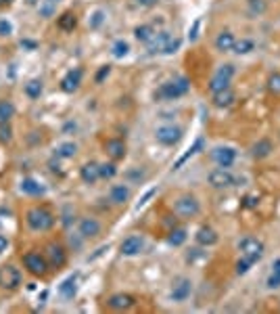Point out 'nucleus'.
Here are the masks:
<instances>
[{
    "label": "nucleus",
    "mask_w": 280,
    "mask_h": 314,
    "mask_svg": "<svg viewBox=\"0 0 280 314\" xmlns=\"http://www.w3.org/2000/svg\"><path fill=\"white\" fill-rule=\"evenodd\" d=\"M203 147H205V141H203V138H197V141H195V145H192V147L188 149V153H184V155L180 157V160L176 162V166H173V170H180V168H182V166H184V164L190 160V157H195V155H197V153H199Z\"/></svg>",
    "instance_id": "nucleus-29"
},
{
    "label": "nucleus",
    "mask_w": 280,
    "mask_h": 314,
    "mask_svg": "<svg viewBox=\"0 0 280 314\" xmlns=\"http://www.w3.org/2000/svg\"><path fill=\"white\" fill-rule=\"evenodd\" d=\"M100 166V178L102 180H111L117 176V166L115 162H104V164H98Z\"/></svg>",
    "instance_id": "nucleus-36"
},
{
    "label": "nucleus",
    "mask_w": 280,
    "mask_h": 314,
    "mask_svg": "<svg viewBox=\"0 0 280 314\" xmlns=\"http://www.w3.org/2000/svg\"><path fill=\"white\" fill-rule=\"evenodd\" d=\"M230 82H232V80H226V78H220V76L214 74V78L209 80V84H207V88H209V92H212V95H216V92H220V90L230 88Z\"/></svg>",
    "instance_id": "nucleus-31"
},
{
    "label": "nucleus",
    "mask_w": 280,
    "mask_h": 314,
    "mask_svg": "<svg viewBox=\"0 0 280 314\" xmlns=\"http://www.w3.org/2000/svg\"><path fill=\"white\" fill-rule=\"evenodd\" d=\"M7 247H9V239L5 235H0V254H3Z\"/></svg>",
    "instance_id": "nucleus-53"
},
{
    "label": "nucleus",
    "mask_w": 280,
    "mask_h": 314,
    "mask_svg": "<svg viewBox=\"0 0 280 314\" xmlns=\"http://www.w3.org/2000/svg\"><path fill=\"white\" fill-rule=\"evenodd\" d=\"M48 3H55V5H57V3H59V0H48Z\"/></svg>",
    "instance_id": "nucleus-57"
},
{
    "label": "nucleus",
    "mask_w": 280,
    "mask_h": 314,
    "mask_svg": "<svg viewBox=\"0 0 280 314\" xmlns=\"http://www.w3.org/2000/svg\"><path fill=\"white\" fill-rule=\"evenodd\" d=\"M104 151L111 157V162H119L126 157V143L121 141V138H109V141L104 143Z\"/></svg>",
    "instance_id": "nucleus-17"
},
{
    "label": "nucleus",
    "mask_w": 280,
    "mask_h": 314,
    "mask_svg": "<svg viewBox=\"0 0 280 314\" xmlns=\"http://www.w3.org/2000/svg\"><path fill=\"white\" fill-rule=\"evenodd\" d=\"M159 0H138V5L140 7H153V5H157Z\"/></svg>",
    "instance_id": "nucleus-54"
},
{
    "label": "nucleus",
    "mask_w": 280,
    "mask_h": 314,
    "mask_svg": "<svg viewBox=\"0 0 280 314\" xmlns=\"http://www.w3.org/2000/svg\"><path fill=\"white\" fill-rule=\"evenodd\" d=\"M173 214L180 218H197L201 214V203L197 201V197L192 195H180L176 201H173Z\"/></svg>",
    "instance_id": "nucleus-3"
},
{
    "label": "nucleus",
    "mask_w": 280,
    "mask_h": 314,
    "mask_svg": "<svg viewBox=\"0 0 280 314\" xmlns=\"http://www.w3.org/2000/svg\"><path fill=\"white\" fill-rule=\"evenodd\" d=\"M11 141H13L11 124H0V143H11Z\"/></svg>",
    "instance_id": "nucleus-43"
},
{
    "label": "nucleus",
    "mask_w": 280,
    "mask_h": 314,
    "mask_svg": "<svg viewBox=\"0 0 280 314\" xmlns=\"http://www.w3.org/2000/svg\"><path fill=\"white\" fill-rule=\"evenodd\" d=\"M143 249H145V239L140 237V235H130V237H126L124 241H121V245H119L121 256H128V258L138 256Z\"/></svg>",
    "instance_id": "nucleus-13"
},
{
    "label": "nucleus",
    "mask_w": 280,
    "mask_h": 314,
    "mask_svg": "<svg viewBox=\"0 0 280 314\" xmlns=\"http://www.w3.org/2000/svg\"><path fill=\"white\" fill-rule=\"evenodd\" d=\"M182 134H184L182 128H178V126H161V128L155 130L157 143H161L163 147H173V145H178L180 138H182Z\"/></svg>",
    "instance_id": "nucleus-9"
},
{
    "label": "nucleus",
    "mask_w": 280,
    "mask_h": 314,
    "mask_svg": "<svg viewBox=\"0 0 280 314\" xmlns=\"http://www.w3.org/2000/svg\"><path fill=\"white\" fill-rule=\"evenodd\" d=\"M268 88H270L274 95H280V72H274V74L268 78Z\"/></svg>",
    "instance_id": "nucleus-41"
},
{
    "label": "nucleus",
    "mask_w": 280,
    "mask_h": 314,
    "mask_svg": "<svg viewBox=\"0 0 280 314\" xmlns=\"http://www.w3.org/2000/svg\"><path fill=\"white\" fill-rule=\"evenodd\" d=\"M42 90H44L42 80H29V82L25 84V95H27L29 99H40V97H42Z\"/></svg>",
    "instance_id": "nucleus-33"
},
{
    "label": "nucleus",
    "mask_w": 280,
    "mask_h": 314,
    "mask_svg": "<svg viewBox=\"0 0 280 314\" xmlns=\"http://www.w3.org/2000/svg\"><path fill=\"white\" fill-rule=\"evenodd\" d=\"M209 184H212L214 189H230L236 184V176L228 170V168H216L209 172V176H207Z\"/></svg>",
    "instance_id": "nucleus-7"
},
{
    "label": "nucleus",
    "mask_w": 280,
    "mask_h": 314,
    "mask_svg": "<svg viewBox=\"0 0 280 314\" xmlns=\"http://www.w3.org/2000/svg\"><path fill=\"white\" fill-rule=\"evenodd\" d=\"M212 160L218 164V168H232L236 162V149L234 147H216L212 151Z\"/></svg>",
    "instance_id": "nucleus-11"
},
{
    "label": "nucleus",
    "mask_w": 280,
    "mask_h": 314,
    "mask_svg": "<svg viewBox=\"0 0 280 314\" xmlns=\"http://www.w3.org/2000/svg\"><path fill=\"white\" fill-rule=\"evenodd\" d=\"M19 189H21L23 195H29V197H40V195L46 193V186L40 184L36 178H23L21 184H19Z\"/></svg>",
    "instance_id": "nucleus-19"
},
{
    "label": "nucleus",
    "mask_w": 280,
    "mask_h": 314,
    "mask_svg": "<svg viewBox=\"0 0 280 314\" xmlns=\"http://www.w3.org/2000/svg\"><path fill=\"white\" fill-rule=\"evenodd\" d=\"M169 38H171V36H169L167 32H157V34H155V38L147 44L149 55H157V52H161V55H163V48H165V44H167Z\"/></svg>",
    "instance_id": "nucleus-22"
},
{
    "label": "nucleus",
    "mask_w": 280,
    "mask_h": 314,
    "mask_svg": "<svg viewBox=\"0 0 280 314\" xmlns=\"http://www.w3.org/2000/svg\"><path fill=\"white\" fill-rule=\"evenodd\" d=\"M238 249H240V256L247 258L251 264H255V262L264 258V243L255 237H242L238 241Z\"/></svg>",
    "instance_id": "nucleus-4"
},
{
    "label": "nucleus",
    "mask_w": 280,
    "mask_h": 314,
    "mask_svg": "<svg viewBox=\"0 0 280 314\" xmlns=\"http://www.w3.org/2000/svg\"><path fill=\"white\" fill-rule=\"evenodd\" d=\"M190 293H192V281L186 276H180L173 281L171 285V291H169V298L171 302H176V304H184L188 298H190Z\"/></svg>",
    "instance_id": "nucleus-10"
},
{
    "label": "nucleus",
    "mask_w": 280,
    "mask_h": 314,
    "mask_svg": "<svg viewBox=\"0 0 280 314\" xmlns=\"http://www.w3.org/2000/svg\"><path fill=\"white\" fill-rule=\"evenodd\" d=\"M128 52H130V44H128L126 40H115V42H113V46H111V55H113L115 59H124V57H128Z\"/></svg>",
    "instance_id": "nucleus-35"
},
{
    "label": "nucleus",
    "mask_w": 280,
    "mask_h": 314,
    "mask_svg": "<svg viewBox=\"0 0 280 314\" xmlns=\"http://www.w3.org/2000/svg\"><path fill=\"white\" fill-rule=\"evenodd\" d=\"M44 258H46L50 268L59 270V268H63L67 264V249L61 245V243L52 241V243H48V245L44 247Z\"/></svg>",
    "instance_id": "nucleus-6"
},
{
    "label": "nucleus",
    "mask_w": 280,
    "mask_h": 314,
    "mask_svg": "<svg viewBox=\"0 0 280 314\" xmlns=\"http://www.w3.org/2000/svg\"><path fill=\"white\" fill-rule=\"evenodd\" d=\"M155 34H157V29H155L153 25L145 23V25H138V27L134 29V38H136L138 42H143V44H149V42L155 38Z\"/></svg>",
    "instance_id": "nucleus-27"
},
{
    "label": "nucleus",
    "mask_w": 280,
    "mask_h": 314,
    "mask_svg": "<svg viewBox=\"0 0 280 314\" xmlns=\"http://www.w3.org/2000/svg\"><path fill=\"white\" fill-rule=\"evenodd\" d=\"M57 25L61 32H74L78 27V17L74 13H63L57 19Z\"/></svg>",
    "instance_id": "nucleus-28"
},
{
    "label": "nucleus",
    "mask_w": 280,
    "mask_h": 314,
    "mask_svg": "<svg viewBox=\"0 0 280 314\" xmlns=\"http://www.w3.org/2000/svg\"><path fill=\"white\" fill-rule=\"evenodd\" d=\"M59 293H61L63 300H74L76 293H78V274H69L59 285Z\"/></svg>",
    "instance_id": "nucleus-21"
},
{
    "label": "nucleus",
    "mask_w": 280,
    "mask_h": 314,
    "mask_svg": "<svg viewBox=\"0 0 280 314\" xmlns=\"http://www.w3.org/2000/svg\"><path fill=\"white\" fill-rule=\"evenodd\" d=\"M19 285H21V272H19V268H15L13 264L0 266V289L15 291Z\"/></svg>",
    "instance_id": "nucleus-8"
},
{
    "label": "nucleus",
    "mask_w": 280,
    "mask_h": 314,
    "mask_svg": "<svg viewBox=\"0 0 280 314\" xmlns=\"http://www.w3.org/2000/svg\"><path fill=\"white\" fill-rule=\"evenodd\" d=\"M13 0H0V7H5V5H11Z\"/></svg>",
    "instance_id": "nucleus-56"
},
{
    "label": "nucleus",
    "mask_w": 280,
    "mask_h": 314,
    "mask_svg": "<svg viewBox=\"0 0 280 314\" xmlns=\"http://www.w3.org/2000/svg\"><path fill=\"white\" fill-rule=\"evenodd\" d=\"M21 260H23L25 270H27L29 274H33V276H44V274L50 270L46 258H44L42 254H38V252H27V254H23Z\"/></svg>",
    "instance_id": "nucleus-5"
},
{
    "label": "nucleus",
    "mask_w": 280,
    "mask_h": 314,
    "mask_svg": "<svg viewBox=\"0 0 280 314\" xmlns=\"http://www.w3.org/2000/svg\"><path fill=\"white\" fill-rule=\"evenodd\" d=\"M212 101H214V105H216V107H220V109H226V107H230V105H234V101H236V95L232 92V88H226V90H220V92L212 95Z\"/></svg>",
    "instance_id": "nucleus-23"
},
{
    "label": "nucleus",
    "mask_w": 280,
    "mask_h": 314,
    "mask_svg": "<svg viewBox=\"0 0 280 314\" xmlns=\"http://www.w3.org/2000/svg\"><path fill=\"white\" fill-rule=\"evenodd\" d=\"M266 287H268V289H278V287H280V274H278V272H272V274L268 276Z\"/></svg>",
    "instance_id": "nucleus-46"
},
{
    "label": "nucleus",
    "mask_w": 280,
    "mask_h": 314,
    "mask_svg": "<svg viewBox=\"0 0 280 314\" xmlns=\"http://www.w3.org/2000/svg\"><path fill=\"white\" fill-rule=\"evenodd\" d=\"M100 231H102V224L96 218H90V216L82 218L80 224H78V235L82 239H94V237L100 235Z\"/></svg>",
    "instance_id": "nucleus-12"
},
{
    "label": "nucleus",
    "mask_w": 280,
    "mask_h": 314,
    "mask_svg": "<svg viewBox=\"0 0 280 314\" xmlns=\"http://www.w3.org/2000/svg\"><path fill=\"white\" fill-rule=\"evenodd\" d=\"M76 153H78V145L72 143V141L61 143V145L55 149V155L61 157V160H72V157H76Z\"/></svg>",
    "instance_id": "nucleus-30"
},
{
    "label": "nucleus",
    "mask_w": 280,
    "mask_h": 314,
    "mask_svg": "<svg viewBox=\"0 0 280 314\" xmlns=\"http://www.w3.org/2000/svg\"><path fill=\"white\" fill-rule=\"evenodd\" d=\"M155 193H157V191H155V189H151V191H149V193H147V195H145L143 199H140V201H138V205H136V207L140 209V207H143V205H145V203H147V201H149V199H151V197H153Z\"/></svg>",
    "instance_id": "nucleus-52"
},
{
    "label": "nucleus",
    "mask_w": 280,
    "mask_h": 314,
    "mask_svg": "<svg viewBox=\"0 0 280 314\" xmlns=\"http://www.w3.org/2000/svg\"><path fill=\"white\" fill-rule=\"evenodd\" d=\"M234 42H236L234 34L226 29V32L218 34V38H216V48H218L220 52H230V50L234 48Z\"/></svg>",
    "instance_id": "nucleus-25"
},
{
    "label": "nucleus",
    "mask_w": 280,
    "mask_h": 314,
    "mask_svg": "<svg viewBox=\"0 0 280 314\" xmlns=\"http://www.w3.org/2000/svg\"><path fill=\"white\" fill-rule=\"evenodd\" d=\"M46 3H48V0H46ZM52 9H55V3H48V5L40 7V15L42 17H50L52 15Z\"/></svg>",
    "instance_id": "nucleus-49"
},
{
    "label": "nucleus",
    "mask_w": 280,
    "mask_h": 314,
    "mask_svg": "<svg viewBox=\"0 0 280 314\" xmlns=\"http://www.w3.org/2000/svg\"><path fill=\"white\" fill-rule=\"evenodd\" d=\"M55 214L48 207H29L25 214V222L33 233H46L55 226Z\"/></svg>",
    "instance_id": "nucleus-1"
},
{
    "label": "nucleus",
    "mask_w": 280,
    "mask_h": 314,
    "mask_svg": "<svg viewBox=\"0 0 280 314\" xmlns=\"http://www.w3.org/2000/svg\"><path fill=\"white\" fill-rule=\"evenodd\" d=\"M134 304H136V300H134V295H130V293H113L111 298L107 300V306L111 310H130Z\"/></svg>",
    "instance_id": "nucleus-16"
},
{
    "label": "nucleus",
    "mask_w": 280,
    "mask_h": 314,
    "mask_svg": "<svg viewBox=\"0 0 280 314\" xmlns=\"http://www.w3.org/2000/svg\"><path fill=\"white\" fill-rule=\"evenodd\" d=\"M257 203H259V197L257 195H247V197L242 199V207H247V209L257 207Z\"/></svg>",
    "instance_id": "nucleus-47"
},
{
    "label": "nucleus",
    "mask_w": 280,
    "mask_h": 314,
    "mask_svg": "<svg viewBox=\"0 0 280 314\" xmlns=\"http://www.w3.org/2000/svg\"><path fill=\"white\" fill-rule=\"evenodd\" d=\"M130 199V189L128 184H113L109 191V201L113 205H126Z\"/></svg>",
    "instance_id": "nucleus-20"
},
{
    "label": "nucleus",
    "mask_w": 280,
    "mask_h": 314,
    "mask_svg": "<svg viewBox=\"0 0 280 314\" xmlns=\"http://www.w3.org/2000/svg\"><path fill=\"white\" fill-rule=\"evenodd\" d=\"M186 237H188V233H186L184 226H173V229L169 231V235H167V243L173 245V247H180V245L186 243Z\"/></svg>",
    "instance_id": "nucleus-26"
},
{
    "label": "nucleus",
    "mask_w": 280,
    "mask_h": 314,
    "mask_svg": "<svg viewBox=\"0 0 280 314\" xmlns=\"http://www.w3.org/2000/svg\"><path fill=\"white\" fill-rule=\"evenodd\" d=\"M195 239H197V243L201 247H214L220 241L218 233L212 229V226H201V229L197 231V235H195Z\"/></svg>",
    "instance_id": "nucleus-18"
},
{
    "label": "nucleus",
    "mask_w": 280,
    "mask_h": 314,
    "mask_svg": "<svg viewBox=\"0 0 280 314\" xmlns=\"http://www.w3.org/2000/svg\"><path fill=\"white\" fill-rule=\"evenodd\" d=\"M251 266H253L251 262H249L247 258H242V256H240V260L236 262V274H247Z\"/></svg>",
    "instance_id": "nucleus-44"
},
{
    "label": "nucleus",
    "mask_w": 280,
    "mask_h": 314,
    "mask_svg": "<svg viewBox=\"0 0 280 314\" xmlns=\"http://www.w3.org/2000/svg\"><path fill=\"white\" fill-rule=\"evenodd\" d=\"M272 272H278V274H280V260H274V264H272Z\"/></svg>",
    "instance_id": "nucleus-55"
},
{
    "label": "nucleus",
    "mask_w": 280,
    "mask_h": 314,
    "mask_svg": "<svg viewBox=\"0 0 280 314\" xmlns=\"http://www.w3.org/2000/svg\"><path fill=\"white\" fill-rule=\"evenodd\" d=\"M234 74H236V69H234L232 63H224V65H220V67H218V72H216V76L226 78V80H232Z\"/></svg>",
    "instance_id": "nucleus-38"
},
{
    "label": "nucleus",
    "mask_w": 280,
    "mask_h": 314,
    "mask_svg": "<svg viewBox=\"0 0 280 314\" xmlns=\"http://www.w3.org/2000/svg\"><path fill=\"white\" fill-rule=\"evenodd\" d=\"M104 19H107V13H104V11H100V9L92 11L90 17H88V25H90V29H98V27L104 23Z\"/></svg>",
    "instance_id": "nucleus-37"
},
{
    "label": "nucleus",
    "mask_w": 280,
    "mask_h": 314,
    "mask_svg": "<svg viewBox=\"0 0 280 314\" xmlns=\"http://www.w3.org/2000/svg\"><path fill=\"white\" fill-rule=\"evenodd\" d=\"M21 48H25V50H36L38 48V42H33V40H21Z\"/></svg>",
    "instance_id": "nucleus-51"
},
{
    "label": "nucleus",
    "mask_w": 280,
    "mask_h": 314,
    "mask_svg": "<svg viewBox=\"0 0 280 314\" xmlns=\"http://www.w3.org/2000/svg\"><path fill=\"white\" fill-rule=\"evenodd\" d=\"M236 55H249L251 50H255V42L251 38H240L234 42V48H232Z\"/></svg>",
    "instance_id": "nucleus-34"
},
{
    "label": "nucleus",
    "mask_w": 280,
    "mask_h": 314,
    "mask_svg": "<svg viewBox=\"0 0 280 314\" xmlns=\"http://www.w3.org/2000/svg\"><path fill=\"white\" fill-rule=\"evenodd\" d=\"M15 115V105L11 101H0V124H9Z\"/></svg>",
    "instance_id": "nucleus-32"
},
{
    "label": "nucleus",
    "mask_w": 280,
    "mask_h": 314,
    "mask_svg": "<svg viewBox=\"0 0 280 314\" xmlns=\"http://www.w3.org/2000/svg\"><path fill=\"white\" fill-rule=\"evenodd\" d=\"M80 178L84 184H96L100 180V166L96 162H88L80 168Z\"/></svg>",
    "instance_id": "nucleus-15"
},
{
    "label": "nucleus",
    "mask_w": 280,
    "mask_h": 314,
    "mask_svg": "<svg viewBox=\"0 0 280 314\" xmlns=\"http://www.w3.org/2000/svg\"><path fill=\"white\" fill-rule=\"evenodd\" d=\"M82 69L80 67H76V69H69V72L63 76V80H61V90L63 92H76L78 88H80V84H82Z\"/></svg>",
    "instance_id": "nucleus-14"
},
{
    "label": "nucleus",
    "mask_w": 280,
    "mask_h": 314,
    "mask_svg": "<svg viewBox=\"0 0 280 314\" xmlns=\"http://www.w3.org/2000/svg\"><path fill=\"white\" fill-rule=\"evenodd\" d=\"M180 44H182V40L180 38H176V36H171L169 40H167V44H165V48H163V55H173L178 48H180Z\"/></svg>",
    "instance_id": "nucleus-40"
},
{
    "label": "nucleus",
    "mask_w": 280,
    "mask_h": 314,
    "mask_svg": "<svg viewBox=\"0 0 280 314\" xmlns=\"http://www.w3.org/2000/svg\"><path fill=\"white\" fill-rule=\"evenodd\" d=\"M13 34V23L9 19H0V36L3 38H9Z\"/></svg>",
    "instance_id": "nucleus-45"
},
{
    "label": "nucleus",
    "mask_w": 280,
    "mask_h": 314,
    "mask_svg": "<svg viewBox=\"0 0 280 314\" xmlns=\"http://www.w3.org/2000/svg\"><path fill=\"white\" fill-rule=\"evenodd\" d=\"M272 151H274V145H272L270 138H259L251 149V155L255 157V160H266Z\"/></svg>",
    "instance_id": "nucleus-24"
},
{
    "label": "nucleus",
    "mask_w": 280,
    "mask_h": 314,
    "mask_svg": "<svg viewBox=\"0 0 280 314\" xmlns=\"http://www.w3.org/2000/svg\"><path fill=\"white\" fill-rule=\"evenodd\" d=\"M74 220H76V216H74V209L67 205V207H65V214H63V224H65V226H69Z\"/></svg>",
    "instance_id": "nucleus-48"
},
{
    "label": "nucleus",
    "mask_w": 280,
    "mask_h": 314,
    "mask_svg": "<svg viewBox=\"0 0 280 314\" xmlns=\"http://www.w3.org/2000/svg\"><path fill=\"white\" fill-rule=\"evenodd\" d=\"M199 25H201V21L197 19V21H195V25H192V29H190V34H188L190 42H195V40H197V36H199V34H197V32H199Z\"/></svg>",
    "instance_id": "nucleus-50"
},
{
    "label": "nucleus",
    "mask_w": 280,
    "mask_h": 314,
    "mask_svg": "<svg viewBox=\"0 0 280 314\" xmlns=\"http://www.w3.org/2000/svg\"><path fill=\"white\" fill-rule=\"evenodd\" d=\"M266 9H268L266 0H249V11H251L253 15H264Z\"/></svg>",
    "instance_id": "nucleus-39"
},
{
    "label": "nucleus",
    "mask_w": 280,
    "mask_h": 314,
    "mask_svg": "<svg viewBox=\"0 0 280 314\" xmlns=\"http://www.w3.org/2000/svg\"><path fill=\"white\" fill-rule=\"evenodd\" d=\"M109 74H111V65H102V67H98V72L94 74V82H96V84H102L104 80L109 78Z\"/></svg>",
    "instance_id": "nucleus-42"
},
{
    "label": "nucleus",
    "mask_w": 280,
    "mask_h": 314,
    "mask_svg": "<svg viewBox=\"0 0 280 314\" xmlns=\"http://www.w3.org/2000/svg\"><path fill=\"white\" fill-rule=\"evenodd\" d=\"M190 90V82L188 78H173V80H167L159 86V90L155 92L157 99H165V101H176L180 97H184L186 92Z\"/></svg>",
    "instance_id": "nucleus-2"
}]
</instances>
